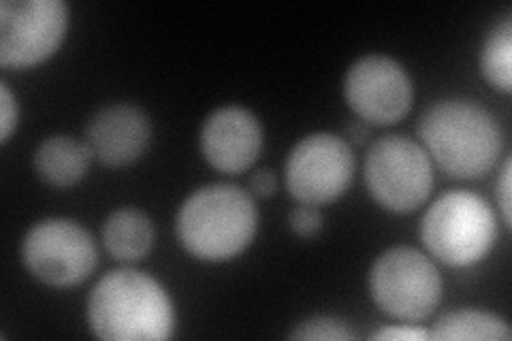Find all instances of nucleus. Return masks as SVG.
Instances as JSON below:
<instances>
[{"mask_svg":"<svg viewBox=\"0 0 512 341\" xmlns=\"http://www.w3.org/2000/svg\"><path fill=\"white\" fill-rule=\"evenodd\" d=\"M419 137L431 162L455 180H478L502 156L504 131L489 109L470 99H440L419 120Z\"/></svg>","mask_w":512,"mask_h":341,"instance_id":"nucleus-1","label":"nucleus"},{"mask_svg":"<svg viewBox=\"0 0 512 341\" xmlns=\"http://www.w3.org/2000/svg\"><path fill=\"white\" fill-rule=\"evenodd\" d=\"M88 327L103 341H163L175 333V307L150 273L122 267L94 284L86 305Z\"/></svg>","mask_w":512,"mask_h":341,"instance_id":"nucleus-2","label":"nucleus"},{"mask_svg":"<svg viewBox=\"0 0 512 341\" xmlns=\"http://www.w3.org/2000/svg\"><path fill=\"white\" fill-rule=\"evenodd\" d=\"M259 229V209L250 192L233 184L195 190L175 218L180 246L205 263H227L242 254Z\"/></svg>","mask_w":512,"mask_h":341,"instance_id":"nucleus-3","label":"nucleus"},{"mask_svg":"<svg viewBox=\"0 0 512 341\" xmlns=\"http://www.w3.org/2000/svg\"><path fill=\"white\" fill-rule=\"evenodd\" d=\"M423 246L448 267H472L487 258L498 239L491 205L470 190L444 192L421 222Z\"/></svg>","mask_w":512,"mask_h":341,"instance_id":"nucleus-4","label":"nucleus"},{"mask_svg":"<svg viewBox=\"0 0 512 341\" xmlns=\"http://www.w3.org/2000/svg\"><path fill=\"white\" fill-rule=\"evenodd\" d=\"M370 295L399 322H421L436 312L442 278L431 258L410 246L384 250L370 269Z\"/></svg>","mask_w":512,"mask_h":341,"instance_id":"nucleus-5","label":"nucleus"},{"mask_svg":"<svg viewBox=\"0 0 512 341\" xmlns=\"http://www.w3.org/2000/svg\"><path fill=\"white\" fill-rule=\"evenodd\" d=\"M365 186L372 199L393 214L419 209L434 190V162L421 143L404 135L378 139L365 156Z\"/></svg>","mask_w":512,"mask_h":341,"instance_id":"nucleus-6","label":"nucleus"},{"mask_svg":"<svg viewBox=\"0 0 512 341\" xmlns=\"http://www.w3.org/2000/svg\"><path fill=\"white\" fill-rule=\"evenodd\" d=\"M22 261L39 282L54 288H71L90 278L99 263V250L79 222L45 218L26 231Z\"/></svg>","mask_w":512,"mask_h":341,"instance_id":"nucleus-7","label":"nucleus"},{"mask_svg":"<svg viewBox=\"0 0 512 341\" xmlns=\"http://www.w3.org/2000/svg\"><path fill=\"white\" fill-rule=\"evenodd\" d=\"M355 177V154L350 143L335 133H312L288 152L284 182L288 194L301 205L338 201Z\"/></svg>","mask_w":512,"mask_h":341,"instance_id":"nucleus-8","label":"nucleus"},{"mask_svg":"<svg viewBox=\"0 0 512 341\" xmlns=\"http://www.w3.org/2000/svg\"><path fill=\"white\" fill-rule=\"evenodd\" d=\"M69 26L62 0H3L0 3V64L28 69L58 52Z\"/></svg>","mask_w":512,"mask_h":341,"instance_id":"nucleus-9","label":"nucleus"},{"mask_svg":"<svg viewBox=\"0 0 512 341\" xmlns=\"http://www.w3.org/2000/svg\"><path fill=\"white\" fill-rule=\"evenodd\" d=\"M344 99L357 120L389 126L410 111L414 86L408 71L395 58L367 54L348 67L344 75Z\"/></svg>","mask_w":512,"mask_h":341,"instance_id":"nucleus-10","label":"nucleus"},{"mask_svg":"<svg viewBox=\"0 0 512 341\" xmlns=\"http://www.w3.org/2000/svg\"><path fill=\"white\" fill-rule=\"evenodd\" d=\"M261 120L246 107L224 105L205 118L199 148L205 162L222 173L248 171L263 150Z\"/></svg>","mask_w":512,"mask_h":341,"instance_id":"nucleus-11","label":"nucleus"},{"mask_svg":"<svg viewBox=\"0 0 512 341\" xmlns=\"http://www.w3.org/2000/svg\"><path fill=\"white\" fill-rule=\"evenodd\" d=\"M92 158L105 167H126L146 154L152 141L148 113L131 103H111L99 109L86 126Z\"/></svg>","mask_w":512,"mask_h":341,"instance_id":"nucleus-12","label":"nucleus"},{"mask_svg":"<svg viewBox=\"0 0 512 341\" xmlns=\"http://www.w3.org/2000/svg\"><path fill=\"white\" fill-rule=\"evenodd\" d=\"M92 160L86 141H77L69 135H52L39 143L32 165L39 180L47 186L71 188L84 180Z\"/></svg>","mask_w":512,"mask_h":341,"instance_id":"nucleus-13","label":"nucleus"},{"mask_svg":"<svg viewBox=\"0 0 512 341\" xmlns=\"http://www.w3.org/2000/svg\"><path fill=\"white\" fill-rule=\"evenodd\" d=\"M103 246L116 261L135 263L146 258L154 246V224L137 207H120L103 222Z\"/></svg>","mask_w":512,"mask_h":341,"instance_id":"nucleus-14","label":"nucleus"},{"mask_svg":"<svg viewBox=\"0 0 512 341\" xmlns=\"http://www.w3.org/2000/svg\"><path fill=\"white\" fill-rule=\"evenodd\" d=\"M508 322L483 310H455L438 318L431 339L438 341H510Z\"/></svg>","mask_w":512,"mask_h":341,"instance_id":"nucleus-15","label":"nucleus"},{"mask_svg":"<svg viewBox=\"0 0 512 341\" xmlns=\"http://www.w3.org/2000/svg\"><path fill=\"white\" fill-rule=\"evenodd\" d=\"M480 71L487 84L502 94L512 90V18L506 15L491 28L483 50H480Z\"/></svg>","mask_w":512,"mask_h":341,"instance_id":"nucleus-16","label":"nucleus"},{"mask_svg":"<svg viewBox=\"0 0 512 341\" xmlns=\"http://www.w3.org/2000/svg\"><path fill=\"white\" fill-rule=\"evenodd\" d=\"M291 339H310V341H350L355 333L348 329V324L331 318V316H314L299 322Z\"/></svg>","mask_w":512,"mask_h":341,"instance_id":"nucleus-17","label":"nucleus"},{"mask_svg":"<svg viewBox=\"0 0 512 341\" xmlns=\"http://www.w3.org/2000/svg\"><path fill=\"white\" fill-rule=\"evenodd\" d=\"M288 224H291V229L299 237H314V235L323 231L325 218H323V211H320V207L299 203L291 211V216H288Z\"/></svg>","mask_w":512,"mask_h":341,"instance_id":"nucleus-18","label":"nucleus"},{"mask_svg":"<svg viewBox=\"0 0 512 341\" xmlns=\"http://www.w3.org/2000/svg\"><path fill=\"white\" fill-rule=\"evenodd\" d=\"M20 122V105L15 99L9 86L0 84V143H7L11 139L13 128Z\"/></svg>","mask_w":512,"mask_h":341,"instance_id":"nucleus-19","label":"nucleus"},{"mask_svg":"<svg viewBox=\"0 0 512 341\" xmlns=\"http://www.w3.org/2000/svg\"><path fill=\"white\" fill-rule=\"evenodd\" d=\"M372 339L380 341H427L431 339V331L416 327L414 322H402V324H391V327L378 329Z\"/></svg>","mask_w":512,"mask_h":341,"instance_id":"nucleus-20","label":"nucleus"},{"mask_svg":"<svg viewBox=\"0 0 512 341\" xmlns=\"http://www.w3.org/2000/svg\"><path fill=\"white\" fill-rule=\"evenodd\" d=\"M510 167H512V162H510V158H506L504 160V165H502V169H500V177H498V182H495V199H498V207H500V216H502V222L506 224V226H510V203H512V199H510V192H512V182H510Z\"/></svg>","mask_w":512,"mask_h":341,"instance_id":"nucleus-21","label":"nucleus"},{"mask_svg":"<svg viewBox=\"0 0 512 341\" xmlns=\"http://www.w3.org/2000/svg\"><path fill=\"white\" fill-rule=\"evenodd\" d=\"M276 192V175L269 169H259L250 175V194L252 197L267 199Z\"/></svg>","mask_w":512,"mask_h":341,"instance_id":"nucleus-22","label":"nucleus"},{"mask_svg":"<svg viewBox=\"0 0 512 341\" xmlns=\"http://www.w3.org/2000/svg\"><path fill=\"white\" fill-rule=\"evenodd\" d=\"M346 135L350 137V141H352V143H363V141H365V137L370 135V128H367V124H365V122L357 120L355 124H350V126L346 128Z\"/></svg>","mask_w":512,"mask_h":341,"instance_id":"nucleus-23","label":"nucleus"}]
</instances>
